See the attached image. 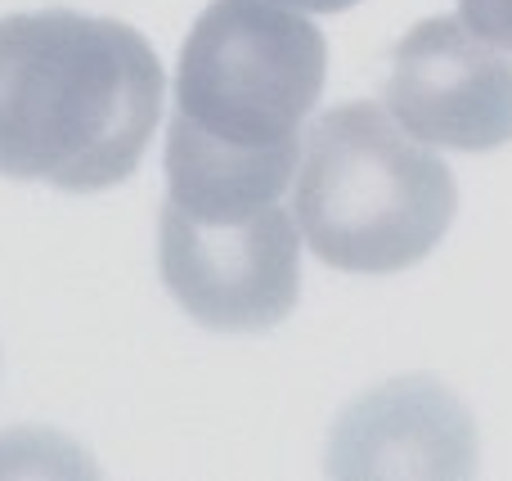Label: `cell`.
<instances>
[{
  "label": "cell",
  "instance_id": "6da1fadb",
  "mask_svg": "<svg viewBox=\"0 0 512 481\" xmlns=\"http://www.w3.org/2000/svg\"><path fill=\"white\" fill-rule=\"evenodd\" d=\"M162 90L135 27L72 9L0 18V176L68 194L122 185L153 140Z\"/></svg>",
  "mask_w": 512,
  "mask_h": 481
},
{
  "label": "cell",
  "instance_id": "7a4b0ae2",
  "mask_svg": "<svg viewBox=\"0 0 512 481\" xmlns=\"http://www.w3.org/2000/svg\"><path fill=\"white\" fill-rule=\"evenodd\" d=\"M454 176L378 104H337L310 126L292 180V216L324 266L396 275L445 239Z\"/></svg>",
  "mask_w": 512,
  "mask_h": 481
},
{
  "label": "cell",
  "instance_id": "3957f363",
  "mask_svg": "<svg viewBox=\"0 0 512 481\" xmlns=\"http://www.w3.org/2000/svg\"><path fill=\"white\" fill-rule=\"evenodd\" d=\"M324 68V36L301 9L216 0L180 50L171 122L239 153L301 149V122L319 104Z\"/></svg>",
  "mask_w": 512,
  "mask_h": 481
},
{
  "label": "cell",
  "instance_id": "277c9868",
  "mask_svg": "<svg viewBox=\"0 0 512 481\" xmlns=\"http://www.w3.org/2000/svg\"><path fill=\"white\" fill-rule=\"evenodd\" d=\"M297 234V216L279 203L248 216H194L167 198L158 216L162 284L203 329H274L301 293Z\"/></svg>",
  "mask_w": 512,
  "mask_h": 481
},
{
  "label": "cell",
  "instance_id": "5b68a950",
  "mask_svg": "<svg viewBox=\"0 0 512 481\" xmlns=\"http://www.w3.org/2000/svg\"><path fill=\"white\" fill-rule=\"evenodd\" d=\"M387 113L436 149H504L512 144V54L463 18H427L391 54Z\"/></svg>",
  "mask_w": 512,
  "mask_h": 481
},
{
  "label": "cell",
  "instance_id": "8992f818",
  "mask_svg": "<svg viewBox=\"0 0 512 481\" xmlns=\"http://www.w3.org/2000/svg\"><path fill=\"white\" fill-rule=\"evenodd\" d=\"M472 468V419L432 378H405L355 401L328 446L333 477H468Z\"/></svg>",
  "mask_w": 512,
  "mask_h": 481
},
{
  "label": "cell",
  "instance_id": "52a82bcc",
  "mask_svg": "<svg viewBox=\"0 0 512 481\" xmlns=\"http://www.w3.org/2000/svg\"><path fill=\"white\" fill-rule=\"evenodd\" d=\"M459 18L486 41L512 50V0H459Z\"/></svg>",
  "mask_w": 512,
  "mask_h": 481
},
{
  "label": "cell",
  "instance_id": "ba28073f",
  "mask_svg": "<svg viewBox=\"0 0 512 481\" xmlns=\"http://www.w3.org/2000/svg\"><path fill=\"white\" fill-rule=\"evenodd\" d=\"M274 5L301 9V14H337V9H351L355 0H274Z\"/></svg>",
  "mask_w": 512,
  "mask_h": 481
}]
</instances>
